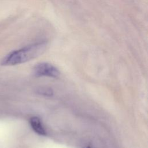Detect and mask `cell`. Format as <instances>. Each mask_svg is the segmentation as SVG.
<instances>
[{"label": "cell", "mask_w": 148, "mask_h": 148, "mask_svg": "<svg viewBox=\"0 0 148 148\" xmlns=\"http://www.w3.org/2000/svg\"><path fill=\"white\" fill-rule=\"evenodd\" d=\"M47 45V42L42 41L13 51L3 58L1 65L3 66L15 65L28 61L42 54L46 49Z\"/></svg>", "instance_id": "6da1fadb"}, {"label": "cell", "mask_w": 148, "mask_h": 148, "mask_svg": "<svg viewBox=\"0 0 148 148\" xmlns=\"http://www.w3.org/2000/svg\"><path fill=\"white\" fill-rule=\"evenodd\" d=\"M34 73L38 77L47 76L50 77H57L60 75L58 69L51 64L47 62H41L34 66Z\"/></svg>", "instance_id": "7a4b0ae2"}, {"label": "cell", "mask_w": 148, "mask_h": 148, "mask_svg": "<svg viewBox=\"0 0 148 148\" xmlns=\"http://www.w3.org/2000/svg\"><path fill=\"white\" fill-rule=\"evenodd\" d=\"M29 123L31 128L36 134L42 136L46 135V132L39 117H31L29 120Z\"/></svg>", "instance_id": "3957f363"}, {"label": "cell", "mask_w": 148, "mask_h": 148, "mask_svg": "<svg viewBox=\"0 0 148 148\" xmlns=\"http://www.w3.org/2000/svg\"><path fill=\"white\" fill-rule=\"evenodd\" d=\"M38 93L43 95H46V96H51L53 94V91L48 88H40L37 90Z\"/></svg>", "instance_id": "277c9868"}, {"label": "cell", "mask_w": 148, "mask_h": 148, "mask_svg": "<svg viewBox=\"0 0 148 148\" xmlns=\"http://www.w3.org/2000/svg\"><path fill=\"white\" fill-rule=\"evenodd\" d=\"M84 148H91L90 146H87V147H84Z\"/></svg>", "instance_id": "5b68a950"}]
</instances>
